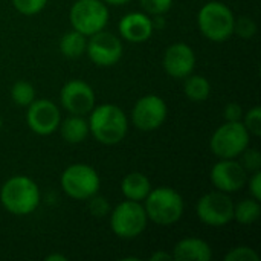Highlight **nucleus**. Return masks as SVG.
<instances>
[{"instance_id":"obj_1","label":"nucleus","mask_w":261,"mask_h":261,"mask_svg":"<svg viewBox=\"0 0 261 261\" xmlns=\"http://www.w3.org/2000/svg\"><path fill=\"white\" fill-rule=\"evenodd\" d=\"M87 122L93 138L104 145L119 144L128 132L127 116L115 104H101L93 107Z\"/></svg>"},{"instance_id":"obj_2","label":"nucleus","mask_w":261,"mask_h":261,"mask_svg":"<svg viewBox=\"0 0 261 261\" xmlns=\"http://www.w3.org/2000/svg\"><path fill=\"white\" fill-rule=\"evenodd\" d=\"M0 202L8 213L28 216L40 205V188L28 176H12L0 190Z\"/></svg>"},{"instance_id":"obj_3","label":"nucleus","mask_w":261,"mask_h":261,"mask_svg":"<svg viewBox=\"0 0 261 261\" xmlns=\"http://www.w3.org/2000/svg\"><path fill=\"white\" fill-rule=\"evenodd\" d=\"M144 202V210L148 220L159 226H170L179 222L184 214V199L176 190L170 187H159L151 190Z\"/></svg>"},{"instance_id":"obj_4","label":"nucleus","mask_w":261,"mask_h":261,"mask_svg":"<svg viewBox=\"0 0 261 261\" xmlns=\"http://www.w3.org/2000/svg\"><path fill=\"white\" fill-rule=\"evenodd\" d=\"M236 15L231 8L222 2L205 3L197 14V26L200 32L211 41H226L234 34Z\"/></svg>"},{"instance_id":"obj_5","label":"nucleus","mask_w":261,"mask_h":261,"mask_svg":"<svg viewBox=\"0 0 261 261\" xmlns=\"http://www.w3.org/2000/svg\"><path fill=\"white\" fill-rule=\"evenodd\" d=\"M63 191L75 200H87L98 194L101 187L99 174L87 164L69 165L60 179Z\"/></svg>"},{"instance_id":"obj_6","label":"nucleus","mask_w":261,"mask_h":261,"mask_svg":"<svg viewBox=\"0 0 261 261\" xmlns=\"http://www.w3.org/2000/svg\"><path fill=\"white\" fill-rule=\"evenodd\" d=\"M148 217L144 205L135 200L121 202L113 211H110V228L112 231L125 240L139 237L147 228Z\"/></svg>"},{"instance_id":"obj_7","label":"nucleus","mask_w":261,"mask_h":261,"mask_svg":"<svg viewBox=\"0 0 261 261\" xmlns=\"http://www.w3.org/2000/svg\"><path fill=\"white\" fill-rule=\"evenodd\" d=\"M249 136L242 121H226L214 132L210 147L220 159H236L249 147Z\"/></svg>"},{"instance_id":"obj_8","label":"nucleus","mask_w":261,"mask_h":261,"mask_svg":"<svg viewBox=\"0 0 261 261\" xmlns=\"http://www.w3.org/2000/svg\"><path fill=\"white\" fill-rule=\"evenodd\" d=\"M75 31L90 37L102 31L109 23V9L102 0H76L69 12Z\"/></svg>"},{"instance_id":"obj_9","label":"nucleus","mask_w":261,"mask_h":261,"mask_svg":"<svg viewBox=\"0 0 261 261\" xmlns=\"http://www.w3.org/2000/svg\"><path fill=\"white\" fill-rule=\"evenodd\" d=\"M196 214L205 225L222 228L234 217V202L223 191H211L199 199Z\"/></svg>"},{"instance_id":"obj_10","label":"nucleus","mask_w":261,"mask_h":261,"mask_svg":"<svg viewBox=\"0 0 261 261\" xmlns=\"http://www.w3.org/2000/svg\"><path fill=\"white\" fill-rule=\"evenodd\" d=\"M122 52V41L115 34L104 29L90 35V40H87L86 54L89 55L90 61L99 67L115 66L121 60Z\"/></svg>"},{"instance_id":"obj_11","label":"nucleus","mask_w":261,"mask_h":261,"mask_svg":"<svg viewBox=\"0 0 261 261\" xmlns=\"http://www.w3.org/2000/svg\"><path fill=\"white\" fill-rule=\"evenodd\" d=\"M167 104L158 95H145L136 101L132 110V121L142 132H153L162 127L167 119Z\"/></svg>"},{"instance_id":"obj_12","label":"nucleus","mask_w":261,"mask_h":261,"mask_svg":"<svg viewBox=\"0 0 261 261\" xmlns=\"http://www.w3.org/2000/svg\"><path fill=\"white\" fill-rule=\"evenodd\" d=\"M60 102L70 115H87L95 107V92L83 80L67 81L60 92Z\"/></svg>"},{"instance_id":"obj_13","label":"nucleus","mask_w":261,"mask_h":261,"mask_svg":"<svg viewBox=\"0 0 261 261\" xmlns=\"http://www.w3.org/2000/svg\"><path fill=\"white\" fill-rule=\"evenodd\" d=\"M60 121V109L50 99H34L28 106L26 122L29 128L40 136H47L58 130Z\"/></svg>"},{"instance_id":"obj_14","label":"nucleus","mask_w":261,"mask_h":261,"mask_svg":"<svg viewBox=\"0 0 261 261\" xmlns=\"http://www.w3.org/2000/svg\"><path fill=\"white\" fill-rule=\"evenodd\" d=\"M248 180V171L236 159H220L211 170L213 185L226 194L240 191Z\"/></svg>"},{"instance_id":"obj_15","label":"nucleus","mask_w":261,"mask_h":261,"mask_svg":"<svg viewBox=\"0 0 261 261\" xmlns=\"http://www.w3.org/2000/svg\"><path fill=\"white\" fill-rule=\"evenodd\" d=\"M165 72L177 80H185L193 73L196 66V55L187 43H174L168 46L162 60Z\"/></svg>"},{"instance_id":"obj_16","label":"nucleus","mask_w":261,"mask_h":261,"mask_svg":"<svg viewBox=\"0 0 261 261\" xmlns=\"http://www.w3.org/2000/svg\"><path fill=\"white\" fill-rule=\"evenodd\" d=\"M118 29L124 40L130 43H144L153 35L154 26L153 18L148 14L128 12L119 20Z\"/></svg>"},{"instance_id":"obj_17","label":"nucleus","mask_w":261,"mask_h":261,"mask_svg":"<svg viewBox=\"0 0 261 261\" xmlns=\"http://www.w3.org/2000/svg\"><path fill=\"white\" fill-rule=\"evenodd\" d=\"M173 260L179 261H210L213 258L211 246L196 237L182 239L173 249Z\"/></svg>"},{"instance_id":"obj_18","label":"nucleus","mask_w":261,"mask_h":261,"mask_svg":"<svg viewBox=\"0 0 261 261\" xmlns=\"http://www.w3.org/2000/svg\"><path fill=\"white\" fill-rule=\"evenodd\" d=\"M58 130L61 138L69 144H81L90 133L89 122L81 115H70L66 119H61Z\"/></svg>"},{"instance_id":"obj_19","label":"nucleus","mask_w":261,"mask_h":261,"mask_svg":"<svg viewBox=\"0 0 261 261\" xmlns=\"http://www.w3.org/2000/svg\"><path fill=\"white\" fill-rule=\"evenodd\" d=\"M150 191H151V182L142 173H130L121 182V193L127 200L142 202Z\"/></svg>"},{"instance_id":"obj_20","label":"nucleus","mask_w":261,"mask_h":261,"mask_svg":"<svg viewBox=\"0 0 261 261\" xmlns=\"http://www.w3.org/2000/svg\"><path fill=\"white\" fill-rule=\"evenodd\" d=\"M87 37L78 31H70L64 34L60 40V52L67 58H80L86 54Z\"/></svg>"},{"instance_id":"obj_21","label":"nucleus","mask_w":261,"mask_h":261,"mask_svg":"<svg viewBox=\"0 0 261 261\" xmlns=\"http://www.w3.org/2000/svg\"><path fill=\"white\" fill-rule=\"evenodd\" d=\"M184 92L188 99L194 102H202L210 98L211 93V84L210 81L202 75H188L185 78Z\"/></svg>"},{"instance_id":"obj_22","label":"nucleus","mask_w":261,"mask_h":261,"mask_svg":"<svg viewBox=\"0 0 261 261\" xmlns=\"http://www.w3.org/2000/svg\"><path fill=\"white\" fill-rule=\"evenodd\" d=\"M261 205L260 200L252 199H245L234 205V217L232 220H237L240 225H252L260 219Z\"/></svg>"},{"instance_id":"obj_23","label":"nucleus","mask_w":261,"mask_h":261,"mask_svg":"<svg viewBox=\"0 0 261 261\" xmlns=\"http://www.w3.org/2000/svg\"><path fill=\"white\" fill-rule=\"evenodd\" d=\"M11 98L17 106L28 107L35 99V89L28 81H17L11 87Z\"/></svg>"},{"instance_id":"obj_24","label":"nucleus","mask_w":261,"mask_h":261,"mask_svg":"<svg viewBox=\"0 0 261 261\" xmlns=\"http://www.w3.org/2000/svg\"><path fill=\"white\" fill-rule=\"evenodd\" d=\"M242 122L245 125V128L248 130L249 135L254 136H260L261 135V109L260 107H254L249 112L243 113Z\"/></svg>"},{"instance_id":"obj_25","label":"nucleus","mask_w":261,"mask_h":261,"mask_svg":"<svg viewBox=\"0 0 261 261\" xmlns=\"http://www.w3.org/2000/svg\"><path fill=\"white\" fill-rule=\"evenodd\" d=\"M47 0H12L14 8L23 15H35L44 9Z\"/></svg>"},{"instance_id":"obj_26","label":"nucleus","mask_w":261,"mask_h":261,"mask_svg":"<svg viewBox=\"0 0 261 261\" xmlns=\"http://www.w3.org/2000/svg\"><path fill=\"white\" fill-rule=\"evenodd\" d=\"M234 32L237 35H240L242 38H251L257 32V24L251 17L242 15V17L236 18V21H234Z\"/></svg>"},{"instance_id":"obj_27","label":"nucleus","mask_w":261,"mask_h":261,"mask_svg":"<svg viewBox=\"0 0 261 261\" xmlns=\"http://www.w3.org/2000/svg\"><path fill=\"white\" fill-rule=\"evenodd\" d=\"M242 165L246 171L249 173H255L261 170V154L257 148H246L242 154Z\"/></svg>"},{"instance_id":"obj_28","label":"nucleus","mask_w":261,"mask_h":261,"mask_svg":"<svg viewBox=\"0 0 261 261\" xmlns=\"http://www.w3.org/2000/svg\"><path fill=\"white\" fill-rule=\"evenodd\" d=\"M226 261H260L258 254L249 248V246H237L232 248L226 255H225Z\"/></svg>"},{"instance_id":"obj_29","label":"nucleus","mask_w":261,"mask_h":261,"mask_svg":"<svg viewBox=\"0 0 261 261\" xmlns=\"http://www.w3.org/2000/svg\"><path fill=\"white\" fill-rule=\"evenodd\" d=\"M144 11L150 15H164L173 6V0H139Z\"/></svg>"},{"instance_id":"obj_30","label":"nucleus","mask_w":261,"mask_h":261,"mask_svg":"<svg viewBox=\"0 0 261 261\" xmlns=\"http://www.w3.org/2000/svg\"><path fill=\"white\" fill-rule=\"evenodd\" d=\"M87 200H89V211L95 217H104V216H107L112 211L110 203H109V200L106 197H101V196L95 194V196H92Z\"/></svg>"},{"instance_id":"obj_31","label":"nucleus","mask_w":261,"mask_h":261,"mask_svg":"<svg viewBox=\"0 0 261 261\" xmlns=\"http://www.w3.org/2000/svg\"><path fill=\"white\" fill-rule=\"evenodd\" d=\"M223 116H225V119L228 122L242 121V118H243V109L237 102H229V104H226V107L223 110Z\"/></svg>"},{"instance_id":"obj_32","label":"nucleus","mask_w":261,"mask_h":261,"mask_svg":"<svg viewBox=\"0 0 261 261\" xmlns=\"http://www.w3.org/2000/svg\"><path fill=\"white\" fill-rule=\"evenodd\" d=\"M249 191L255 200H261V171H255L249 180Z\"/></svg>"},{"instance_id":"obj_33","label":"nucleus","mask_w":261,"mask_h":261,"mask_svg":"<svg viewBox=\"0 0 261 261\" xmlns=\"http://www.w3.org/2000/svg\"><path fill=\"white\" fill-rule=\"evenodd\" d=\"M150 260L151 261H170L173 260V255L171 254H167V252H164V251H158V252H154V254H151L150 255Z\"/></svg>"},{"instance_id":"obj_34","label":"nucleus","mask_w":261,"mask_h":261,"mask_svg":"<svg viewBox=\"0 0 261 261\" xmlns=\"http://www.w3.org/2000/svg\"><path fill=\"white\" fill-rule=\"evenodd\" d=\"M46 261H67L66 255H60V254H50L46 257Z\"/></svg>"},{"instance_id":"obj_35","label":"nucleus","mask_w":261,"mask_h":261,"mask_svg":"<svg viewBox=\"0 0 261 261\" xmlns=\"http://www.w3.org/2000/svg\"><path fill=\"white\" fill-rule=\"evenodd\" d=\"M102 2L107 5H113V6H122V5L128 3L130 0H102Z\"/></svg>"},{"instance_id":"obj_36","label":"nucleus","mask_w":261,"mask_h":261,"mask_svg":"<svg viewBox=\"0 0 261 261\" xmlns=\"http://www.w3.org/2000/svg\"><path fill=\"white\" fill-rule=\"evenodd\" d=\"M2 127H3V119H2V116H0V130H2Z\"/></svg>"}]
</instances>
